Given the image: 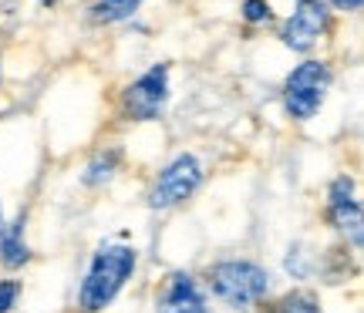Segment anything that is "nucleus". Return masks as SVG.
I'll return each instance as SVG.
<instances>
[{
	"instance_id": "nucleus-1",
	"label": "nucleus",
	"mask_w": 364,
	"mask_h": 313,
	"mask_svg": "<svg viewBox=\"0 0 364 313\" xmlns=\"http://www.w3.org/2000/svg\"><path fill=\"white\" fill-rule=\"evenodd\" d=\"M142 266V249L129 243V233H118L112 239H98L85 260L71 310L75 313H108L122 300V293L132 287Z\"/></svg>"
},
{
	"instance_id": "nucleus-18",
	"label": "nucleus",
	"mask_w": 364,
	"mask_h": 313,
	"mask_svg": "<svg viewBox=\"0 0 364 313\" xmlns=\"http://www.w3.org/2000/svg\"><path fill=\"white\" fill-rule=\"evenodd\" d=\"M65 0H38V7L41 11H54V7H61Z\"/></svg>"
},
{
	"instance_id": "nucleus-8",
	"label": "nucleus",
	"mask_w": 364,
	"mask_h": 313,
	"mask_svg": "<svg viewBox=\"0 0 364 313\" xmlns=\"http://www.w3.org/2000/svg\"><path fill=\"white\" fill-rule=\"evenodd\" d=\"M152 313H220L196 270L172 266L152 290Z\"/></svg>"
},
{
	"instance_id": "nucleus-19",
	"label": "nucleus",
	"mask_w": 364,
	"mask_h": 313,
	"mask_svg": "<svg viewBox=\"0 0 364 313\" xmlns=\"http://www.w3.org/2000/svg\"><path fill=\"white\" fill-rule=\"evenodd\" d=\"M4 222H7V212H4V199H0V233H4Z\"/></svg>"
},
{
	"instance_id": "nucleus-14",
	"label": "nucleus",
	"mask_w": 364,
	"mask_h": 313,
	"mask_svg": "<svg viewBox=\"0 0 364 313\" xmlns=\"http://www.w3.org/2000/svg\"><path fill=\"white\" fill-rule=\"evenodd\" d=\"M314 263H317V253H314L311 243L294 239V243H287L284 256H280V273L290 280V287H311Z\"/></svg>"
},
{
	"instance_id": "nucleus-9",
	"label": "nucleus",
	"mask_w": 364,
	"mask_h": 313,
	"mask_svg": "<svg viewBox=\"0 0 364 313\" xmlns=\"http://www.w3.org/2000/svg\"><path fill=\"white\" fill-rule=\"evenodd\" d=\"M125 158H129V152H125L122 142H105L98 148H91L88 158L81 162V169H78V185L85 192H105V189H112L115 179L122 175V169H125Z\"/></svg>"
},
{
	"instance_id": "nucleus-3",
	"label": "nucleus",
	"mask_w": 364,
	"mask_h": 313,
	"mask_svg": "<svg viewBox=\"0 0 364 313\" xmlns=\"http://www.w3.org/2000/svg\"><path fill=\"white\" fill-rule=\"evenodd\" d=\"M334 81H338V71H334L331 57H317V54L300 57L280 81L284 118L294 125H311L314 118L324 111L327 98L334 92Z\"/></svg>"
},
{
	"instance_id": "nucleus-4",
	"label": "nucleus",
	"mask_w": 364,
	"mask_h": 313,
	"mask_svg": "<svg viewBox=\"0 0 364 313\" xmlns=\"http://www.w3.org/2000/svg\"><path fill=\"white\" fill-rule=\"evenodd\" d=\"M206 175H209L206 162H203L199 152H193V148L172 152V155L152 172V179L145 185V209L156 212V216L186 209L199 192H203Z\"/></svg>"
},
{
	"instance_id": "nucleus-12",
	"label": "nucleus",
	"mask_w": 364,
	"mask_h": 313,
	"mask_svg": "<svg viewBox=\"0 0 364 313\" xmlns=\"http://www.w3.org/2000/svg\"><path fill=\"white\" fill-rule=\"evenodd\" d=\"M260 313H327V307L314 287H287L273 293Z\"/></svg>"
},
{
	"instance_id": "nucleus-20",
	"label": "nucleus",
	"mask_w": 364,
	"mask_h": 313,
	"mask_svg": "<svg viewBox=\"0 0 364 313\" xmlns=\"http://www.w3.org/2000/svg\"><path fill=\"white\" fill-rule=\"evenodd\" d=\"M0 88H4V51H0Z\"/></svg>"
},
{
	"instance_id": "nucleus-15",
	"label": "nucleus",
	"mask_w": 364,
	"mask_h": 313,
	"mask_svg": "<svg viewBox=\"0 0 364 313\" xmlns=\"http://www.w3.org/2000/svg\"><path fill=\"white\" fill-rule=\"evenodd\" d=\"M240 21L250 31H260V27L277 24V11L270 0H240Z\"/></svg>"
},
{
	"instance_id": "nucleus-17",
	"label": "nucleus",
	"mask_w": 364,
	"mask_h": 313,
	"mask_svg": "<svg viewBox=\"0 0 364 313\" xmlns=\"http://www.w3.org/2000/svg\"><path fill=\"white\" fill-rule=\"evenodd\" d=\"M334 13H358L364 7V0H324Z\"/></svg>"
},
{
	"instance_id": "nucleus-13",
	"label": "nucleus",
	"mask_w": 364,
	"mask_h": 313,
	"mask_svg": "<svg viewBox=\"0 0 364 313\" xmlns=\"http://www.w3.org/2000/svg\"><path fill=\"white\" fill-rule=\"evenodd\" d=\"M145 0H88L85 7V21L91 27H118L129 24L142 13Z\"/></svg>"
},
{
	"instance_id": "nucleus-2",
	"label": "nucleus",
	"mask_w": 364,
	"mask_h": 313,
	"mask_svg": "<svg viewBox=\"0 0 364 313\" xmlns=\"http://www.w3.org/2000/svg\"><path fill=\"white\" fill-rule=\"evenodd\" d=\"M213 307L223 313H260L277 293V273L257 256H216L199 270Z\"/></svg>"
},
{
	"instance_id": "nucleus-11",
	"label": "nucleus",
	"mask_w": 364,
	"mask_h": 313,
	"mask_svg": "<svg viewBox=\"0 0 364 313\" xmlns=\"http://www.w3.org/2000/svg\"><path fill=\"white\" fill-rule=\"evenodd\" d=\"M361 276V256L351 253L344 243H331L324 253H317V263H314V280L327 290H341L354 283Z\"/></svg>"
},
{
	"instance_id": "nucleus-7",
	"label": "nucleus",
	"mask_w": 364,
	"mask_h": 313,
	"mask_svg": "<svg viewBox=\"0 0 364 313\" xmlns=\"http://www.w3.org/2000/svg\"><path fill=\"white\" fill-rule=\"evenodd\" d=\"M334 11L327 7L324 0H294V7L284 21H277V40L280 48L297 57H311L321 40H327L334 34Z\"/></svg>"
},
{
	"instance_id": "nucleus-16",
	"label": "nucleus",
	"mask_w": 364,
	"mask_h": 313,
	"mask_svg": "<svg viewBox=\"0 0 364 313\" xmlns=\"http://www.w3.org/2000/svg\"><path fill=\"white\" fill-rule=\"evenodd\" d=\"M24 300V280L21 276H0V313H17Z\"/></svg>"
},
{
	"instance_id": "nucleus-6",
	"label": "nucleus",
	"mask_w": 364,
	"mask_h": 313,
	"mask_svg": "<svg viewBox=\"0 0 364 313\" xmlns=\"http://www.w3.org/2000/svg\"><path fill=\"white\" fill-rule=\"evenodd\" d=\"M321 219H324L327 233L338 243L361 256L364 249V202L358 179L351 172H338L331 175L324 185V199H321Z\"/></svg>"
},
{
	"instance_id": "nucleus-5",
	"label": "nucleus",
	"mask_w": 364,
	"mask_h": 313,
	"mask_svg": "<svg viewBox=\"0 0 364 313\" xmlns=\"http://www.w3.org/2000/svg\"><path fill=\"white\" fill-rule=\"evenodd\" d=\"M172 104V61H156L115 92V118L122 125H159Z\"/></svg>"
},
{
	"instance_id": "nucleus-10",
	"label": "nucleus",
	"mask_w": 364,
	"mask_h": 313,
	"mask_svg": "<svg viewBox=\"0 0 364 313\" xmlns=\"http://www.w3.org/2000/svg\"><path fill=\"white\" fill-rule=\"evenodd\" d=\"M27 226H31L27 209H17L11 219L4 222V233H0V270H4V276H21L34 263V246L27 239Z\"/></svg>"
}]
</instances>
